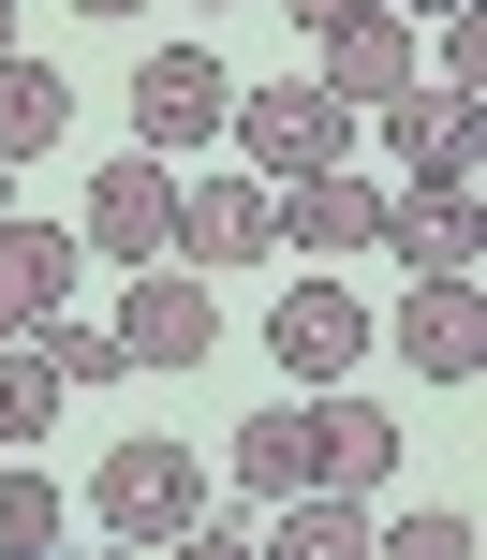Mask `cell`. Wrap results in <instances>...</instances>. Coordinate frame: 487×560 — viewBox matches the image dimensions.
<instances>
[{
  "instance_id": "8992f818",
  "label": "cell",
  "mask_w": 487,
  "mask_h": 560,
  "mask_svg": "<svg viewBox=\"0 0 487 560\" xmlns=\"http://www.w3.org/2000/svg\"><path fill=\"white\" fill-rule=\"evenodd\" d=\"M163 207H177V163H163V148H118V163L89 177V207H74V252L163 266Z\"/></svg>"
},
{
  "instance_id": "7a4b0ae2",
  "label": "cell",
  "mask_w": 487,
  "mask_h": 560,
  "mask_svg": "<svg viewBox=\"0 0 487 560\" xmlns=\"http://www.w3.org/2000/svg\"><path fill=\"white\" fill-rule=\"evenodd\" d=\"M207 339H222V295H207V266H134V295H118V369H207Z\"/></svg>"
},
{
  "instance_id": "52a82bcc",
  "label": "cell",
  "mask_w": 487,
  "mask_h": 560,
  "mask_svg": "<svg viewBox=\"0 0 487 560\" xmlns=\"http://www.w3.org/2000/svg\"><path fill=\"white\" fill-rule=\"evenodd\" d=\"M266 354H281V384H355V354H370V310L340 295V280H295L281 310H266Z\"/></svg>"
},
{
  "instance_id": "30bf717a",
  "label": "cell",
  "mask_w": 487,
  "mask_h": 560,
  "mask_svg": "<svg viewBox=\"0 0 487 560\" xmlns=\"http://www.w3.org/2000/svg\"><path fill=\"white\" fill-rule=\"evenodd\" d=\"M311 472H325V384H295V398H266V413L236 428V487L281 502V487H311Z\"/></svg>"
},
{
  "instance_id": "9c48e42d",
  "label": "cell",
  "mask_w": 487,
  "mask_h": 560,
  "mask_svg": "<svg viewBox=\"0 0 487 560\" xmlns=\"http://www.w3.org/2000/svg\"><path fill=\"white\" fill-rule=\"evenodd\" d=\"M163 252L177 266H252L266 252V177L236 163V177H193V192L163 207Z\"/></svg>"
},
{
  "instance_id": "484cf974",
  "label": "cell",
  "mask_w": 487,
  "mask_h": 560,
  "mask_svg": "<svg viewBox=\"0 0 487 560\" xmlns=\"http://www.w3.org/2000/svg\"><path fill=\"white\" fill-rule=\"evenodd\" d=\"M193 15H222V0H193Z\"/></svg>"
},
{
  "instance_id": "277c9868",
  "label": "cell",
  "mask_w": 487,
  "mask_h": 560,
  "mask_svg": "<svg viewBox=\"0 0 487 560\" xmlns=\"http://www.w3.org/2000/svg\"><path fill=\"white\" fill-rule=\"evenodd\" d=\"M414 74H429V45H414V15H384V0H355V15L311 30V89L325 104H399Z\"/></svg>"
},
{
  "instance_id": "603a6c76",
  "label": "cell",
  "mask_w": 487,
  "mask_h": 560,
  "mask_svg": "<svg viewBox=\"0 0 487 560\" xmlns=\"http://www.w3.org/2000/svg\"><path fill=\"white\" fill-rule=\"evenodd\" d=\"M74 15H148V0H74Z\"/></svg>"
},
{
  "instance_id": "2e32d148",
  "label": "cell",
  "mask_w": 487,
  "mask_h": 560,
  "mask_svg": "<svg viewBox=\"0 0 487 560\" xmlns=\"http://www.w3.org/2000/svg\"><path fill=\"white\" fill-rule=\"evenodd\" d=\"M355 546H370L355 487H281V560H355Z\"/></svg>"
},
{
  "instance_id": "5bb4252c",
  "label": "cell",
  "mask_w": 487,
  "mask_h": 560,
  "mask_svg": "<svg viewBox=\"0 0 487 560\" xmlns=\"http://www.w3.org/2000/svg\"><path fill=\"white\" fill-rule=\"evenodd\" d=\"M384 472H399V428H384L355 384H325V472H311V487H355V502H370Z\"/></svg>"
},
{
  "instance_id": "7c38bea8",
  "label": "cell",
  "mask_w": 487,
  "mask_h": 560,
  "mask_svg": "<svg viewBox=\"0 0 487 560\" xmlns=\"http://www.w3.org/2000/svg\"><path fill=\"white\" fill-rule=\"evenodd\" d=\"M370 236H384V252H399L414 280H473V192H429V177H414V192L384 207Z\"/></svg>"
},
{
  "instance_id": "7402d4cb",
  "label": "cell",
  "mask_w": 487,
  "mask_h": 560,
  "mask_svg": "<svg viewBox=\"0 0 487 560\" xmlns=\"http://www.w3.org/2000/svg\"><path fill=\"white\" fill-rule=\"evenodd\" d=\"M384 15H473V0H384Z\"/></svg>"
},
{
  "instance_id": "8fae6325",
  "label": "cell",
  "mask_w": 487,
  "mask_h": 560,
  "mask_svg": "<svg viewBox=\"0 0 487 560\" xmlns=\"http://www.w3.org/2000/svg\"><path fill=\"white\" fill-rule=\"evenodd\" d=\"M74 295V222H30V207H0V339L30 325V310Z\"/></svg>"
},
{
  "instance_id": "5b68a950",
  "label": "cell",
  "mask_w": 487,
  "mask_h": 560,
  "mask_svg": "<svg viewBox=\"0 0 487 560\" xmlns=\"http://www.w3.org/2000/svg\"><path fill=\"white\" fill-rule=\"evenodd\" d=\"M222 118H236V74H222L207 45H148V59H134V148L177 163V148H207Z\"/></svg>"
},
{
  "instance_id": "d4e9b609",
  "label": "cell",
  "mask_w": 487,
  "mask_h": 560,
  "mask_svg": "<svg viewBox=\"0 0 487 560\" xmlns=\"http://www.w3.org/2000/svg\"><path fill=\"white\" fill-rule=\"evenodd\" d=\"M0 207H15V163H0Z\"/></svg>"
},
{
  "instance_id": "cb8c5ba5",
  "label": "cell",
  "mask_w": 487,
  "mask_h": 560,
  "mask_svg": "<svg viewBox=\"0 0 487 560\" xmlns=\"http://www.w3.org/2000/svg\"><path fill=\"white\" fill-rule=\"evenodd\" d=\"M0 45H15V0H0Z\"/></svg>"
},
{
  "instance_id": "9a60e30c",
  "label": "cell",
  "mask_w": 487,
  "mask_h": 560,
  "mask_svg": "<svg viewBox=\"0 0 487 560\" xmlns=\"http://www.w3.org/2000/svg\"><path fill=\"white\" fill-rule=\"evenodd\" d=\"M15 339L59 369V398H104V384H134V369H118V325H74V295H59V310H30Z\"/></svg>"
},
{
  "instance_id": "d6986e66",
  "label": "cell",
  "mask_w": 487,
  "mask_h": 560,
  "mask_svg": "<svg viewBox=\"0 0 487 560\" xmlns=\"http://www.w3.org/2000/svg\"><path fill=\"white\" fill-rule=\"evenodd\" d=\"M443 30V59H429V89H473V104H487V30L473 15H429Z\"/></svg>"
},
{
  "instance_id": "ac0fdd59",
  "label": "cell",
  "mask_w": 487,
  "mask_h": 560,
  "mask_svg": "<svg viewBox=\"0 0 487 560\" xmlns=\"http://www.w3.org/2000/svg\"><path fill=\"white\" fill-rule=\"evenodd\" d=\"M59 516H74V502H59L45 472H0V560H30V546H59Z\"/></svg>"
},
{
  "instance_id": "3957f363",
  "label": "cell",
  "mask_w": 487,
  "mask_h": 560,
  "mask_svg": "<svg viewBox=\"0 0 487 560\" xmlns=\"http://www.w3.org/2000/svg\"><path fill=\"white\" fill-rule=\"evenodd\" d=\"M222 133H236V163H252V177H311V163H340V148H355V104H325V89L295 74V89H236Z\"/></svg>"
},
{
  "instance_id": "4fadbf2b",
  "label": "cell",
  "mask_w": 487,
  "mask_h": 560,
  "mask_svg": "<svg viewBox=\"0 0 487 560\" xmlns=\"http://www.w3.org/2000/svg\"><path fill=\"white\" fill-rule=\"evenodd\" d=\"M59 133H74V74L30 59V45H0V163H30V148H59Z\"/></svg>"
},
{
  "instance_id": "ffe728a7",
  "label": "cell",
  "mask_w": 487,
  "mask_h": 560,
  "mask_svg": "<svg viewBox=\"0 0 487 560\" xmlns=\"http://www.w3.org/2000/svg\"><path fill=\"white\" fill-rule=\"evenodd\" d=\"M384 546H399V560H459V546H473V516H459V502H429V516H399Z\"/></svg>"
},
{
  "instance_id": "6da1fadb",
  "label": "cell",
  "mask_w": 487,
  "mask_h": 560,
  "mask_svg": "<svg viewBox=\"0 0 487 560\" xmlns=\"http://www.w3.org/2000/svg\"><path fill=\"white\" fill-rule=\"evenodd\" d=\"M89 516H104L118 546H177V532L207 516L193 443H104V472H89Z\"/></svg>"
},
{
  "instance_id": "44dd1931",
  "label": "cell",
  "mask_w": 487,
  "mask_h": 560,
  "mask_svg": "<svg viewBox=\"0 0 487 560\" xmlns=\"http://www.w3.org/2000/svg\"><path fill=\"white\" fill-rule=\"evenodd\" d=\"M281 15H295V30H325V15H355V0H281Z\"/></svg>"
},
{
  "instance_id": "ba28073f",
  "label": "cell",
  "mask_w": 487,
  "mask_h": 560,
  "mask_svg": "<svg viewBox=\"0 0 487 560\" xmlns=\"http://www.w3.org/2000/svg\"><path fill=\"white\" fill-rule=\"evenodd\" d=\"M384 339H399L414 384H473V369H487V295H473V280H414V295L384 310Z\"/></svg>"
},
{
  "instance_id": "e0dca14e",
  "label": "cell",
  "mask_w": 487,
  "mask_h": 560,
  "mask_svg": "<svg viewBox=\"0 0 487 560\" xmlns=\"http://www.w3.org/2000/svg\"><path fill=\"white\" fill-rule=\"evenodd\" d=\"M59 413H74V398H59V369L30 354V339H0V443H45Z\"/></svg>"
}]
</instances>
